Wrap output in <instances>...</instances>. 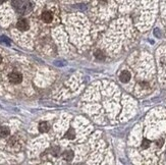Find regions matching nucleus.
<instances>
[{
  "label": "nucleus",
  "mask_w": 166,
  "mask_h": 165,
  "mask_svg": "<svg viewBox=\"0 0 166 165\" xmlns=\"http://www.w3.org/2000/svg\"><path fill=\"white\" fill-rule=\"evenodd\" d=\"M12 5L14 9L21 14H28L33 9L30 0H12Z\"/></svg>",
  "instance_id": "nucleus-1"
},
{
  "label": "nucleus",
  "mask_w": 166,
  "mask_h": 165,
  "mask_svg": "<svg viewBox=\"0 0 166 165\" xmlns=\"http://www.w3.org/2000/svg\"><path fill=\"white\" fill-rule=\"evenodd\" d=\"M149 145H150V141H149V140L144 139V141H143V144H142V147H143V148H144V149L148 148V147H149Z\"/></svg>",
  "instance_id": "nucleus-10"
},
{
  "label": "nucleus",
  "mask_w": 166,
  "mask_h": 165,
  "mask_svg": "<svg viewBox=\"0 0 166 165\" xmlns=\"http://www.w3.org/2000/svg\"><path fill=\"white\" fill-rule=\"evenodd\" d=\"M120 81H121L122 83H127L130 81V72H127V70H123V72L120 73Z\"/></svg>",
  "instance_id": "nucleus-4"
},
{
  "label": "nucleus",
  "mask_w": 166,
  "mask_h": 165,
  "mask_svg": "<svg viewBox=\"0 0 166 165\" xmlns=\"http://www.w3.org/2000/svg\"><path fill=\"white\" fill-rule=\"evenodd\" d=\"M96 57L99 58V59H103V58H104V56L102 55V52H101V51H97V53H96Z\"/></svg>",
  "instance_id": "nucleus-11"
},
{
  "label": "nucleus",
  "mask_w": 166,
  "mask_h": 165,
  "mask_svg": "<svg viewBox=\"0 0 166 165\" xmlns=\"http://www.w3.org/2000/svg\"><path fill=\"white\" fill-rule=\"evenodd\" d=\"M5 1H6V0H0V4L3 3V2H5Z\"/></svg>",
  "instance_id": "nucleus-13"
},
{
  "label": "nucleus",
  "mask_w": 166,
  "mask_h": 165,
  "mask_svg": "<svg viewBox=\"0 0 166 165\" xmlns=\"http://www.w3.org/2000/svg\"><path fill=\"white\" fill-rule=\"evenodd\" d=\"M1 62H2V56L0 55V63H1Z\"/></svg>",
  "instance_id": "nucleus-14"
},
{
  "label": "nucleus",
  "mask_w": 166,
  "mask_h": 165,
  "mask_svg": "<svg viewBox=\"0 0 166 165\" xmlns=\"http://www.w3.org/2000/svg\"><path fill=\"white\" fill-rule=\"evenodd\" d=\"M65 137H66L67 139H69V140H72L74 138V131L72 128L68 129V131H67L66 134H65Z\"/></svg>",
  "instance_id": "nucleus-9"
},
{
  "label": "nucleus",
  "mask_w": 166,
  "mask_h": 165,
  "mask_svg": "<svg viewBox=\"0 0 166 165\" xmlns=\"http://www.w3.org/2000/svg\"><path fill=\"white\" fill-rule=\"evenodd\" d=\"M162 144H163V140H160V141L157 142V146L158 147H162Z\"/></svg>",
  "instance_id": "nucleus-12"
},
{
  "label": "nucleus",
  "mask_w": 166,
  "mask_h": 165,
  "mask_svg": "<svg viewBox=\"0 0 166 165\" xmlns=\"http://www.w3.org/2000/svg\"><path fill=\"white\" fill-rule=\"evenodd\" d=\"M16 27H17V29L21 30V31H27V30L29 29L30 26H29V22H28L27 19H19V21L17 22Z\"/></svg>",
  "instance_id": "nucleus-3"
},
{
  "label": "nucleus",
  "mask_w": 166,
  "mask_h": 165,
  "mask_svg": "<svg viewBox=\"0 0 166 165\" xmlns=\"http://www.w3.org/2000/svg\"><path fill=\"white\" fill-rule=\"evenodd\" d=\"M8 78H9V82L11 84H13V85H19V84H21L22 81V73L19 72H12L9 73Z\"/></svg>",
  "instance_id": "nucleus-2"
},
{
  "label": "nucleus",
  "mask_w": 166,
  "mask_h": 165,
  "mask_svg": "<svg viewBox=\"0 0 166 165\" xmlns=\"http://www.w3.org/2000/svg\"><path fill=\"white\" fill-rule=\"evenodd\" d=\"M52 19H53V16H52V13L50 11H44L43 13H42V19H43L45 22H52Z\"/></svg>",
  "instance_id": "nucleus-5"
},
{
  "label": "nucleus",
  "mask_w": 166,
  "mask_h": 165,
  "mask_svg": "<svg viewBox=\"0 0 166 165\" xmlns=\"http://www.w3.org/2000/svg\"><path fill=\"white\" fill-rule=\"evenodd\" d=\"M49 129V125L47 122H41L39 125V131H41V133H46V131H48Z\"/></svg>",
  "instance_id": "nucleus-7"
},
{
  "label": "nucleus",
  "mask_w": 166,
  "mask_h": 165,
  "mask_svg": "<svg viewBox=\"0 0 166 165\" xmlns=\"http://www.w3.org/2000/svg\"><path fill=\"white\" fill-rule=\"evenodd\" d=\"M9 134H10V129L7 126H1L0 128V137L1 138H6V137L9 136Z\"/></svg>",
  "instance_id": "nucleus-6"
},
{
  "label": "nucleus",
  "mask_w": 166,
  "mask_h": 165,
  "mask_svg": "<svg viewBox=\"0 0 166 165\" xmlns=\"http://www.w3.org/2000/svg\"><path fill=\"white\" fill-rule=\"evenodd\" d=\"M63 157L65 160H67V161H69V160H71L74 158V153H72L71 151H66L65 153L63 154Z\"/></svg>",
  "instance_id": "nucleus-8"
}]
</instances>
